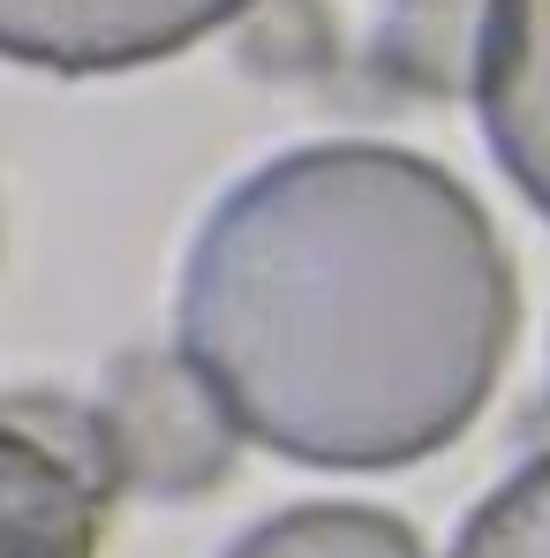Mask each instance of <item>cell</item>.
Returning <instances> with one entry per match:
<instances>
[{"label": "cell", "mask_w": 550, "mask_h": 558, "mask_svg": "<svg viewBox=\"0 0 550 558\" xmlns=\"http://www.w3.org/2000/svg\"><path fill=\"white\" fill-rule=\"evenodd\" d=\"M182 355L279 461L384 475L490 408L521 332L513 257L400 144H294L227 189L182 265Z\"/></svg>", "instance_id": "1"}, {"label": "cell", "mask_w": 550, "mask_h": 558, "mask_svg": "<svg viewBox=\"0 0 550 558\" xmlns=\"http://www.w3.org/2000/svg\"><path fill=\"white\" fill-rule=\"evenodd\" d=\"M98 438L121 490L211 498L242 461V423L182 348H121L98 385Z\"/></svg>", "instance_id": "2"}, {"label": "cell", "mask_w": 550, "mask_h": 558, "mask_svg": "<svg viewBox=\"0 0 550 558\" xmlns=\"http://www.w3.org/2000/svg\"><path fill=\"white\" fill-rule=\"evenodd\" d=\"M113 490L98 408L0 392V558H98Z\"/></svg>", "instance_id": "3"}, {"label": "cell", "mask_w": 550, "mask_h": 558, "mask_svg": "<svg viewBox=\"0 0 550 558\" xmlns=\"http://www.w3.org/2000/svg\"><path fill=\"white\" fill-rule=\"evenodd\" d=\"M249 0H0V61L46 76H121L227 31Z\"/></svg>", "instance_id": "4"}, {"label": "cell", "mask_w": 550, "mask_h": 558, "mask_svg": "<svg viewBox=\"0 0 550 558\" xmlns=\"http://www.w3.org/2000/svg\"><path fill=\"white\" fill-rule=\"evenodd\" d=\"M475 113L513 189L550 219V0H490L475 38Z\"/></svg>", "instance_id": "5"}, {"label": "cell", "mask_w": 550, "mask_h": 558, "mask_svg": "<svg viewBox=\"0 0 550 558\" xmlns=\"http://www.w3.org/2000/svg\"><path fill=\"white\" fill-rule=\"evenodd\" d=\"M219 558H430L423 536L384 513V506H347V498H317V506H286L265 513L257 529H242Z\"/></svg>", "instance_id": "6"}, {"label": "cell", "mask_w": 550, "mask_h": 558, "mask_svg": "<svg viewBox=\"0 0 550 558\" xmlns=\"http://www.w3.org/2000/svg\"><path fill=\"white\" fill-rule=\"evenodd\" d=\"M453 558H550V453L521 461L460 521Z\"/></svg>", "instance_id": "7"}]
</instances>
